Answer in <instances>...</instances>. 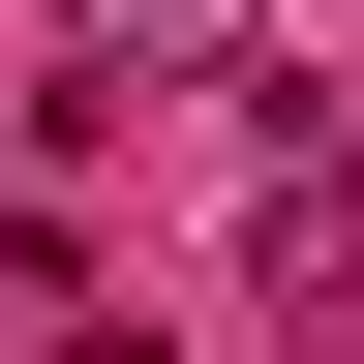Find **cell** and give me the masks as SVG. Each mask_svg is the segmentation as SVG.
I'll return each instance as SVG.
<instances>
[{
  "instance_id": "obj_1",
  "label": "cell",
  "mask_w": 364,
  "mask_h": 364,
  "mask_svg": "<svg viewBox=\"0 0 364 364\" xmlns=\"http://www.w3.org/2000/svg\"><path fill=\"white\" fill-rule=\"evenodd\" d=\"M213 31H243V0H61V122H91V91H182Z\"/></svg>"
},
{
  "instance_id": "obj_2",
  "label": "cell",
  "mask_w": 364,
  "mask_h": 364,
  "mask_svg": "<svg viewBox=\"0 0 364 364\" xmlns=\"http://www.w3.org/2000/svg\"><path fill=\"white\" fill-rule=\"evenodd\" d=\"M364 273V152H273V304H334Z\"/></svg>"
}]
</instances>
